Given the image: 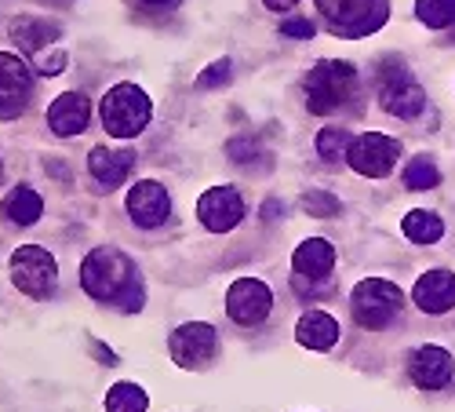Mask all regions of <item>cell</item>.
<instances>
[{"instance_id": "obj_1", "label": "cell", "mask_w": 455, "mask_h": 412, "mask_svg": "<svg viewBox=\"0 0 455 412\" xmlns=\"http://www.w3.org/2000/svg\"><path fill=\"white\" fill-rule=\"evenodd\" d=\"M81 288L95 299V303H109L121 314H135L146 303V281H142L139 267L113 245H99L84 255Z\"/></svg>"}, {"instance_id": "obj_2", "label": "cell", "mask_w": 455, "mask_h": 412, "mask_svg": "<svg viewBox=\"0 0 455 412\" xmlns=\"http://www.w3.org/2000/svg\"><path fill=\"white\" fill-rule=\"evenodd\" d=\"M99 114H102V128L113 139H135L139 132H146L149 117H154V102L139 85H113L102 102H99Z\"/></svg>"}, {"instance_id": "obj_3", "label": "cell", "mask_w": 455, "mask_h": 412, "mask_svg": "<svg viewBox=\"0 0 455 412\" xmlns=\"http://www.w3.org/2000/svg\"><path fill=\"white\" fill-rule=\"evenodd\" d=\"M357 95V69L354 62L324 59L307 73V106L314 117H328L339 106H347Z\"/></svg>"}, {"instance_id": "obj_4", "label": "cell", "mask_w": 455, "mask_h": 412, "mask_svg": "<svg viewBox=\"0 0 455 412\" xmlns=\"http://www.w3.org/2000/svg\"><path fill=\"white\" fill-rule=\"evenodd\" d=\"M317 8L331 33L347 36V41L383 29L390 19V0H317Z\"/></svg>"}, {"instance_id": "obj_5", "label": "cell", "mask_w": 455, "mask_h": 412, "mask_svg": "<svg viewBox=\"0 0 455 412\" xmlns=\"http://www.w3.org/2000/svg\"><path fill=\"white\" fill-rule=\"evenodd\" d=\"M404 307V292L387 281V278H364L354 292H350V311H354V321L361 328H371V332H383Z\"/></svg>"}, {"instance_id": "obj_6", "label": "cell", "mask_w": 455, "mask_h": 412, "mask_svg": "<svg viewBox=\"0 0 455 412\" xmlns=\"http://www.w3.org/2000/svg\"><path fill=\"white\" fill-rule=\"evenodd\" d=\"M8 267H12V285L22 295H29V299L55 295V288H59V263H55V255L48 248L22 245V248L12 252Z\"/></svg>"}, {"instance_id": "obj_7", "label": "cell", "mask_w": 455, "mask_h": 412, "mask_svg": "<svg viewBox=\"0 0 455 412\" xmlns=\"http://www.w3.org/2000/svg\"><path fill=\"white\" fill-rule=\"evenodd\" d=\"M397 158H401V142L383 132H364L347 146V165L368 179H387L397 168Z\"/></svg>"}, {"instance_id": "obj_8", "label": "cell", "mask_w": 455, "mask_h": 412, "mask_svg": "<svg viewBox=\"0 0 455 412\" xmlns=\"http://www.w3.org/2000/svg\"><path fill=\"white\" fill-rule=\"evenodd\" d=\"M168 351L179 368H204L219 351V332L208 321H186L168 335Z\"/></svg>"}, {"instance_id": "obj_9", "label": "cell", "mask_w": 455, "mask_h": 412, "mask_svg": "<svg viewBox=\"0 0 455 412\" xmlns=\"http://www.w3.org/2000/svg\"><path fill=\"white\" fill-rule=\"evenodd\" d=\"M379 102H383V109L390 117L415 121L427 109V92L419 88V81H415L404 66H390L383 73V85H379Z\"/></svg>"}, {"instance_id": "obj_10", "label": "cell", "mask_w": 455, "mask_h": 412, "mask_svg": "<svg viewBox=\"0 0 455 412\" xmlns=\"http://www.w3.org/2000/svg\"><path fill=\"white\" fill-rule=\"evenodd\" d=\"M274 311V292L267 281L259 278H237L230 285V292H226V314H230V321L244 325V328H255L270 318Z\"/></svg>"}, {"instance_id": "obj_11", "label": "cell", "mask_w": 455, "mask_h": 412, "mask_svg": "<svg viewBox=\"0 0 455 412\" xmlns=\"http://www.w3.org/2000/svg\"><path fill=\"white\" fill-rule=\"evenodd\" d=\"M33 99V69L26 66L22 55L0 52V121H15L26 114Z\"/></svg>"}, {"instance_id": "obj_12", "label": "cell", "mask_w": 455, "mask_h": 412, "mask_svg": "<svg viewBox=\"0 0 455 412\" xmlns=\"http://www.w3.org/2000/svg\"><path fill=\"white\" fill-rule=\"evenodd\" d=\"M197 219L212 234H230L244 219V198L234 190V186H212V190H204L197 201Z\"/></svg>"}, {"instance_id": "obj_13", "label": "cell", "mask_w": 455, "mask_h": 412, "mask_svg": "<svg viewBox=\"0 0 455 412\" xmlns=\"http://www.w3.org/2000/svg\"><path fill=\"white\" fill-rule=\"evenodd\" d=\"M128 215H132L135 227H142V230L161 227V222L172 215V198L164 190V182H157V179L135 182L128 190Z\"/></svg>"}, {"instance_id": "obj_14", "label": "cell", "mask_w": 455, "mask_h": 412, "mask_svg": "<svg viewBox=\"0 0 455 412\" xmlns=\"http://www.w3.org/2000/svg\"><path fill=\"white\" fill-rule=\"evenodd\" d=\"M455 372V361L444 347L437 343H427V347H415L411 358H408V376L419 391H441Z\"/></svg>"}, {"instance_id": "obj_15", "label": "cell", "mask_w": 455, "mask_h": 412, "mask_svg": "<svg viewBox=\"0 0 455 412\" xmlns=\"http://www.w3.org/2000/svg\"><path fill=\"white\" fill-rule=\"evenodd\" d=\"M132 168H135V149L95 146L88 154V172L99 182V190H117V186L132 175Z\"/></svg>"}, {"instance_id": "obj_16", "label": "cell", "mask_w": 455, "mask_h": 412, "mask_svg": "<svg viewBox=\"0 0 455 412\" xmlns=\"http://www.w3.org/2000/svg\"><path fill=\"white\" fill-rule=\"evenodd\" d=\"M92 121V102L84 92H62L52 106H48V128L62 139L81 135Z\"/></svg>"}, {"instance_id": "obj_17", "label": "cell", "mask_w": 455, "mask_h": 412, "mask_svg": "<svg viewBox=\"0 0 455 412\" xmlns=\"http://www.w3.org/2000/svg\"><path fill=\"white\" fill-rule=\"evenodd\" d=\"M8 36L12 44L26 55H41L48 44H55L62 36V26L52 22V19H41V15H19L8 22Z\"/></svg>"}, {"instance_id": "obj_18", "label": "cell", "mask_w": 455, "mask_h": 412, "mask_svg": "<svg viewBox=\"0 0 455 412\" xmlns=\"http://www.w3.org/2000/svg\"><path fill=\"white\" fill-rule=\"evenodd\" d=\"M415 307L423 314H448L455 307V274L451 271H427L411 288Z\"/></svg>"}, {"instance_id": "obj_19", "label": "cell", "mask_w": 455, "mask_h": 412, "mask_svg": "<svg viewBox=\"0 0 455 412\" xmlns=\"http://www.w3.org/2000/svg\"><path fill=\"white\" fill-rule=\"evenodd\" d=\"M291 267L295 278H310V281H324L335 271V248L324 238H310L291 252Z\"/></svg>"}, {"instance_id": "obj_20", "label": "cell", "mask_w": 455, "mask_h": 412, "mask_svg": "<svg viewBox=\"0 0 455 412\" xmlns=\"http://www.w3.org/2000/svg\"><path fill=\"white\" fill-rule=\"evenodd\" d=\"M295 340L307 351H331L339 343V321L324 311H307L295 325Z\"/></svg>"}, {"instance_id": "obj_21", "label": "cell", "mask_w": 455, "mask_h": 412, "mask_svg": "<svg viewBox=\"0 0 455 412\" xmlns=\"http://www.w3.org/2000/svg\"><path fill=\"white\" fill-rule=\"evenodd\" d=\"M0 212H4V219L15 222V227H33V222L44 215V201L33 186H15L4 198V205H0Z\"/></svg>"}, {"instance_id": "obj_22", "label": "cell", "mask_w": 455, "mask_h": 412, "mask_svg": "<svg viewBox=\"0 0 455 412\" xmlns=\"http://www.w3.org/2000/svg\"><path fill=\"white\" fill-rule=\"evenodd\" d=\"M401 230H404V238H408V241H415V245H437V241L444 238V222H441V215H437V212L415 208V212H408V215H404Z\"/></svg>"}, {"instance_id": "obj_23", "label": "cell", "mask_w": 455, "mask_h": 412, "mask_svg": "<svg viewBox=\"0 0 455 412\" xmlns=\"http://www.w3.org/2000/svg\"><path fill=\"white\" fill-rule=\"evenodd\" d=\"M146 408H149V394L132 380H121L106 391V412H146Z\"/></svg>"}, {"instance_id": "obj_24", "label": "cell", "mask_w": 455, "mask_h": 412, "mask_svg": "<svg viewBox=\"0 0 455 412\" xmlns=\"http://www.w3.org/2000/svg\"><path fill=\"white\" fill-rule=\"evenodd\" d=\"M401 179H404L408 190H434V186L441 182V172H437V165L427 154H419V158H411L404 165V175Z\"/></svg>"}, {"instance_id": "obj_25", "label": "cell", "mask_w": 455, "mask_h": 412, "mask_svg": "<svg viewBox=\"0 0 455 412\" xmlns=\"http://www.w3.org/2000/svg\"><path fill=\"white\" fill-rule=\"evenodd\" d=\"M415 19L430 29L455 26V0H415Z\"/></svg>"}, {"instance_id": "obj_26", "label": "cell", "mask_w": 455, "mask_h": 412, "mask_svg": "<svg viewBox=\"0 0 455 412\" xmlns=\"http://www.w3.org/2000/svg\"><path fill=\"white\" fill-rule=\"evenodd\" d=\"M350 132L347 128H339V125H328L317 132V154L321 161H339V158H347V146H350Z\"/></svg>"}, {"instance_id": "obj_27", "label": "cell", "mask_w": 455, "mask_h": 412, "mask_svg": "<svg viewBox=\"0 0 455 412\" xmlns=\"http://www.w3.org/2000/svg\"><path fill=\"white\" fill-rule=\"evenodd\" d=\"M262 154L259 149V142L255 139H230V146H226V158H230L234 165H255V158Z\"/></svg>"}, {"instance_id": "obj_28", "label": "cell", "mask_w": 455, "mask_h": 412, "mask_svg": "<svg viewBox=\"0 0 455 412\" xmlns=\"http://www.w3.org/2000/svg\"><path fill=\"white\" fill-rule=\"evenodd\" d=\"M302 205H307V212L310 215H317V219H328V215H335L339 208V198H331V194H321V190H310L307 198H302Z\"/></svg>"}, {"instance_id": "obj_29", "label": "cell", "mask_w": 455, "mask_h": 412, "mask_svg": "<svg viewBox=\"0 0 455 412\" xmlns=\"http://www.w3.org/2000/svg\"><path fill=\"white\" fill-rule=\"evenodd\" d=\"M230 81V59H215L204 73H197V88H219Z\"/></svg>"}, {"instance_id": "obj_30", "label": "cell", "mask_w": 455, "mask_h": 412, "mask_svg": "<svg viewBox=\"0 0 455 412\" xmlns=\"http://www.w3.org/2000/svg\"><path fill=\"white\" fill-rule=\"evenodd\" d=\"M66 52H52V55H36V73H41V77H59V73L66 69Z\"/></svg>"}, {"instance_id": "obj_31", "label": "cell", "mask_w": 455, "mask_h": 412, "mask_svg": "<svg viewBox=\"0 0 455 412\" xmlns=\"http://www.w3.org/2000/svg\"><path fill=\"white\" fill-rule=\"evenodd\" d=\"M281 33H284V36H295V41H307V36L317 33V26H314L310 19H288V22L281 26Z\"/></svg>"}, {"instance_id": "obj_32", "label": "cell", "mask_w": 455, "mask_h": 412, "mask_svg": "<svg viewBox=\"0 0 455 412\" xmlns=\"http://www.w3.org/2000/svg\"><path fill=\"white\" fill-rule=\"evenodd\" d=\"M139 8H146V12H172L179 0H135Z\"/></svg>"}, {"instance_id": "obj_33", "label": "cell", "mask_w": 455, "mask_h": 412, "mask_svg": "<svg viewBox=\"0 0 455 412\" xmlns=\"http://www.w3.org/2000/svg\"><path fill=\"white\" fill-rule=\"evenodd\" d=\"M262 4H267L270 12H288V8H295L299 0H262Z\"/></svg>"}, {"instance_id": "obj_34", "label": "cell", "mask_w": 455, "mask_h": 412, "mask_svg": "<svg viewBox=\"0 0 455 412\" xmlns=\"http://www.w3.org/2000/svg\"><path fill=\"white\" fill-rule=\"evenodd\" d=\"M277 212L284 215V205H281V201H267V212H262V219H274Z\"/></svg>"}, {"instance_id": "obj_35", "label": "cell", "mask_w": 455, "mask_h": 412, "mask_svg": "<svg viewBox=\"0 0 455 412\" xmlns=\"http://www.w3.org/2000/svg\"><path fill=\"white\" fill-rule=\"evenodd\" d=\"M41 4H59V8H66V4H73V0H41Z\"/></svg>"}, {"instance_id": "obj_36", "label": "cell", "mask_w": 455, "mask_h": 412, "mask_svg": "<svg viewBox=\"0 0 455 412\" xmlns=\"http://www.w3.org/2000/svg\"><path fill=\"white\" fill-rule=\"evenodd\" d=\"M0 182H4V161H0Z\"/></svg>"}]
</instances>
